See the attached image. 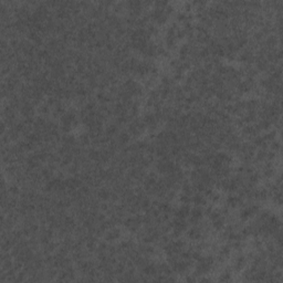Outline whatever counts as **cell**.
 Listing matches in <instances>:
<instances>
[{
  "mask_svg": "<svg viewBox=\"0 0 283 283\" xmlns=\"http://www.w3.org/2000/svg\"><path fill=\"white\" fill-rule=\"evenodd\" d=\"M188 236H189L190 239H194V240L199 239V238H201V236H202L201 229L198 228V227H194V228H191L190 230L188 231Z\"/></svg>",
  "mask_w": 283,
  "mask_h": 283,
  "instance_id": "obj_3",
  "label": "cell"
},
{
  "mask_svg": "<svg viewBox=\"0 0 283 283\" xmlns=\"http://www.w3.org/2000/svg\"><path fill=\"white\" fill-rule=\"evenodd\" d=\"M212 227H214L216 230H221L223 228V219L221 217H219L218 219L214 220L212 221Z\"/></svg>",
  "mask_w": 283,
  "mask_h": 283,
  "instance_id": "obj_8",
  "label": "cell"
},
{
  "mask_svg": "<svg viewBox=\"0 0 283 283\" xmlns=\"http://www.w3.org/2000/svg\"><path fill=\"white\" fill-rule=\"evenodd\" d=\"M119 237V229H113V230L108 231L106 234V240L107 241H111V240L117 239Z\"/></svg>",
  "mask_w": 283,
  "mask_h": 283,
  "instance_id": "obj_6",
  "label": "cell"
},
{
  "mask_svg": "<svg viewBox=\"0 0 283 283\" xmlns=\"http://www.w3.org/2000/svg\"><path fill=\"white\" fill-rule=\"evenodd\" d=\"M244 266H246V258L241 255V257H239L237 260H236L234 268H236V270H241Z\"/></svg>",
  "mask_w": 283,
  "mask_h": 283,
  "instance_id": "obj_7",
  "label": "cell"
},
{
  "mask_svg": "<svg viewBox=\"0 0 283 283\" xmlns=\"http://www.w3.org/2000/svg\"><path fill=\"white\" fill-rule=\"evenodd\" d=\"M189 215H190V208L185 205V206H182V207H180V208L177 210L176 218H179V219H186Z\"/></svg>",
  "mask_w": 283,
  "mask_h": 283,
  "instance_id": "obj_2",
  "label": "cell"
},
{
  "mask_svg": "<svg viewBox=\"0 0 283 283\" xmlns=\"http://www.w3.org/2000/svg\"><path fill=\"white\" fill-rule=\"evenodd\" d=\"M21 112H22L23 115L30 116L33 113V108H32V106L30 104H24L22 106V108H21Z\"/></svg>",
  "mask_w": 283,
  "mask_h": 283,
  "instance_id": "obj_9",
  "label": "cell"
},
{
  "mask_svg": "<svg viewBox=\"0 0 283 283\" xmlns=\"http://www.w3.org/2000/svg\"><path fill=\"white\" fill-rule=\"evenodd\" d=\"M191 201L194 202L196 206H201V205H205L206 199H205V197L202 196V195L196 194L194 197H191Z\"/></svg>",
  "mask_w": 283,
  "mask_h": 283,
  "instance_id": "obj_4",
  "label": "cell"
},
{
  "mask_svg": "<svg viewBox=\"0 0 283 283\" xmlns=\"http://www.w3.org/2000/svg\"><path fill=\"white\" fill-rule=\"evenodd\" d=\"M144 273L146 275H155L157 273V269L153 264H146L144 266Z\"/></svg>",
  "mask_w": 283,
  "mask_h": 283,
  "instance_id": "obj_5",
  "label": "cell"
},
{
  "mask_svg": "<svg viewBox=\"0 0 283 283\" xmlns=\"http://www.w3.org/2000/svg\"><path fill=\"white\" fill-rule=\"evenodd\" d=\"M272 148H273L274 150L279 149V148H280V144H279V143H277V142H274V143L272 144Z\"/></svg>",
  "mask_w": 283,
  "mask_h": 283,
  "instance_id": "obj_13",
  "label": "cell"
},
{
  "mask_svg": "<svg viewBox=\"0 0 283 283\" xmlns=\"http://www.w3.org/2000/svg\"><path fill=\"white\" fill-rule=\"evenodd\" d=\"M119 141L121 144H126L127 142L130 141V135L127 133H121L119 136Z\"/></svg>",
  "mask_w": 283,
  "mask_h": 283,
  "instance_id": "obj_11",
  "label": "cell"
},
{
  "mask_svg": "<svg viewBox=\"0 0 283 283\" xmlns=\"http://www.w3.org/2000/svg\"><path fill=\"white\" fill-rule=\"evenodd\" d=\"M202 215H204V211L199 207H196L193 210H190V215H189L190 216V222L195 223V225L198 223V221L202 218Z\"/></svg>",
  "mask_w": 283,
  "mask_h": 283,
  "instance_id": "obj_1",
  "label": "cell"
},
{
  "mask_svg": "<svg viewBox=\"0 0 283 283\" xmlns=\"http://www.w3.org/2000/svg\"><path fill=\"white\" fill-rule=\"evenodd\" d=\"M98 198L100 199H102V200H106V199H108L111 197V195H110V191L108 190H106L105 188H103V189H101V190L98 191Z\"/></svg>",
  "mask_w": 283,
  "mask_h": 283,
  "instance_id": "obj_10",
  "label": "cell"
},
{
  "mask_svg": "<svg viewBox=\"0 0 283 283\" xmlns=\"http://www.w3.org/2000/svg\"><path fill=\"white\" fill-rule=\"evenodd\" d=\"M106 132H107L106 134L108 136L114 135V134H116V132H117V126H116V125H111V126H108Z\"/></svg>",
  "mask_w": 283,
  "mask_h": 283,
  "instance_id": "obj_12",
  "label": "cell"
}]
</instances>
